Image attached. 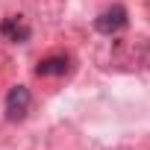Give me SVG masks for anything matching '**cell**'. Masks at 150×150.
<instances>
[{"instance_id":"6da1fadb","label":"cell","mask_w":150,"mask_h":150,"mask_svg":"<svg viewBox=\"0 0 150 150\" xmlns=\"http://www.w3.org/2000/svg\"><path fill=\"white\" fill-rule=\"evenodd\" d=\"M33 106V94L27 86H12L9 94H6V118L15 124V121H24L27 112Z\"/></svg>"},{"instance_id":"277c9868","label":"cell","mask_w":150,"mask_h":150,"mask_svg":"<svg viewBox=\"0 0 150 150\" xmlns=\"http://www.w3.org/2000/svg\"><path fill=\"white\" fill-rule=\"evenodd\" d=\"M68 68H71L68 56H50V59H41L35 65V74H38V77H65Z\"/></svg>"},{"instance_id":"7a4b0ae2","label":"cell","mask_w":150,"mask_h":150,"mask_svg":"<svg viewBox=\"0 0 150 150\" xmlns=\"http://www.w3.org/2000/svg\"><path fill=\"white\" fill-rule=\"evenodd\" d=\"M124 27H127V9L124 6H112V9H106L94 18V30L103 33V35H115Z\"/></svg>"},{"instance_id":"3957f363","label":"cell","mask_w":150,"mask_h":150,"mask_svg":"<svg viewBox=\"0 0 150 150\" xmlns=\"http://www.w3.org/2000/svg\"><path fill=\"white\" fill-rule=\"evenodd\" d=\"M0 35L15 41V44H24L30 38V27H27V21L21 15H12V18H6L3 24H0Z\"/></svg>"}]
</instances>
